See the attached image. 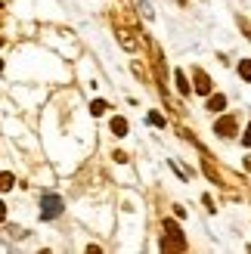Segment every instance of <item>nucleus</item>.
Listing matches in <instances>:
<instances>
[{
	"mask_svg": "<svg viewBox=\"0 0 251 254\" xmlns=\"http://www.w3.org/2000/svg\"><path fill=\"white\" fill-rule=\"evenodd\" d=\"M161 230H164V236H161V251H186V248H189L186 239H183L180 223H177L174 217H164Z\"/></svg>",
	"mask_w": 251,
	"mask_h": 254,
	"instance_id": "f257e3e1",
	"label": "nucleus"
},
{
	"mask_svg": "<svg viewBox=\"0 0 251 254\" xmlns=\"http://www.w3.org/2000/svg\"><path fill=\"white\" fill-rule=\"evenodd\" d=\"M65 211L62 199L53 196V192H47V196H40V220H56Z\"/></svg>",
	"mask_w": 251,
	"mask_h": 254,
	"instance_id": "f03ea898",
	"label": "nucleus"
},
{
	"mask_svg": "<svg viewBox=\"0 0 251 254\" xmlns=\"http://www.w3.org/2000/svg\"><path fill=\"white\" fill-rule=\"evenodd\" d=\"M236 127H239L236 118L223 115V118H217V121H214V133H217V137H223V140H230V137H236Z\"/></svg>",
	"mask_w": 251,
	"mask_h": 254,
	"instance_id": "7ed1b4c3",
	"label": "nucleus"
},
{
	"mask_svg": "<svg viewBox=\"0 0 251 254\" xmlns=\"http://www.w3.org/2000/svg\"><path fill=\"white\" fill-rule=\"evenodd\" d=\"M192 78H196V84H192V90L196 93H202V96H211V90H214V84L211 78L202 72V69H192Z\"/></svg>",
	"mask_w": 251,
	"mask_h": 254,
	"instance_id": "20e7f679",
	"label": "nucleus"
},
{
	"mask_svg": "<svg viewBox=\"0 0 251 254\" xmlns=\"http://www.w3.org/2000/svg\"><path fill=\"white\" fill-rule=\"evenodd\" d=\"M118 44H121L124 50H127V53H133V50H137V44H140V40L133 37V31H130V28H118Z\"/></svg>",
	"mask_w": 251,
	"mask_h": 254,
	"instance_id": "39448f33",
	"label": "nucleus"
},
{
	"mask_svg": "<svg viewBox=\"0 0 251 254\" xmlns=\"http://www.w3.org/2000/svg\"><path fill=\"white\" fill-rule=\"evenodd\" d=\"M223 106H227V96H223V93H211L208 103H205L208 112H223Z\"/></svg>",
	"mask_w": 251,
	"mask_h": 254,
	"instance_id": "423d86ee",
	"label": "nucleus"
},
{
	"mask_svg": "<svg viewBox=\"0 0 251 254\" xmlns=\"http://www.w3.org/2000/svg\"><path fill=\"white\" fill-rule=\"evenodd\" d=\"M108 127H112V133H115V137H127V121H124L121 115H115Z\"/></svg>",
	"mask_w": 251,
	"mask_h": 254,
	"instance_id": "0eeeda50",
	"label": "nucleus"
},
{
	"mask_svg": "<svg viewBox=\"0 0 251 254\" xmlns=\"http://www.w3.org/2000/svg\"><path fill=\"white\" fill-rule=\"evenodd\" d=\"M239 78L251 84V59H239Z\"/></svg>",
	"mask_w": 251,
	"mask_h": 254,
	"instance_id": "6e6552de",
	"label": "nucleus"
},
{
	"mask_svg": "<svg viewBox=\"0 0 251 254\" xmlns=\"http://www.w3.org/2000/svg\"><path fill=\"white\" fill-rule=\"evenodd\" d=\"M174 81H177V90L183 93V96H189V84H186V74H183V72H174Z\"/></svg>",
	"mask_w": 251,
	"mask_h": 254,
	"instance_id": "1a4fd4ad",
	"label": "nucleus"
},
{
	"mask_svg": "<svg viewBox=\"0 0 251 254\" xmlns=\"http://www.w3.org/2000/svg\"><path fill=\"white\" fill-rule=\"evenodd\" d=\"M106 109H108V103H106V99H93V103H90V115H106Z\"/></svg>",
	"mask_w": 251,
	"mask_h": 254,
	"instance_id": "9d476101",
	"label": "nucleus"
},
{
	"mask_svg": "<svg viewBox=\"0 0 251 254\" xmlns=\"http://www.w3.org/2000/svg\"><path fill=\"white\" fill-rule=\"evenodd\" d=\"M146 121H149V124H152V127H164V124H167L161 112H149V118H146Z\"/></svg>",
	"mask_w": 251,
	"mask_h": 254,
	"instance_id": "9b49d317",
	"label": "nucleus"
},
{
	"mask_svg": "<svg viewBox=\"0 0 251 254\" xmlns=\"http://www.w3.org/2000/svg\"><path fill=\"white\" fill-rule=\"evenodd\" d=\"M202 167H205V174H208V180H211V183H220V177H217V171L211 167V162H205Z\"/></svg>",
	"mask_w": 251,
	"mask_h": 254,
	"instance_id": "f8f14e48",
	"label": "nucleus"
},
{
	"mask_svg": "<svg viewBox=\"0 0 251 254\" xmlns=\"http://www.w3.org/2000/svg\"><path fill=\"white\" fill-rule=\"evenodd\" d=\"M13 189V174H3V192Z\"/></svg>",
	"mask_w": 251,
	"mask_h": 254,
	"instance_id": "ddd939ff",
	"label": "nucleus"
},
{
	"mask_svg": "<svg viewBox=\"0 0 251 254\" xmlns=\"http://www.w3.org/2000/svg\"><path fill=\"white\" fill-rule=\"evenodd\" d=\"M242 146H251V124L245 127V133H242Z\"/></svg>",
	"mask_w": 251,
	"mask_h": 254,
	"instance_id": "4468645a",
	"label": "nucleus"
},
{
	"mask_svg": "<svg viewBox=\"0 0 251 254\" xmlns=\"http://www.w3.org/2000/svg\"><path fill=\"white\" fill-rule=\"evenodd\" d=\"M239 28H242V31H245V35H248V40H251V25H248L245 19H239Z\"/></svg>",
	"mask_w": 251,
	"mask_h": 254,
	"instance_id": "2eb2a0df",
	"label": "nucleus"
},
{
	"mask_svg": "<svg viewBox=\"0 0 251 254\" xmlns=\"http://www.w3.org/2000/svg\"><path fill=\"white\" fill-rule=\"evenodd\" d=\"M202 201H205V208H208V211H214V199H211V196H208V192H205V196H202Z\"/></svg>",
	"mask_w": 251,
	"mask_h": 254,
	"instance_id": "dca6fc26",
	"label": "nucleus"
},
{
	"mask_svg": "<svg viewBox=\"0 0 251 254\" xmlns=\"http://www.w3.org/2000/svg\"><path fill=\"white\" fill-rule=\"evenodd\" d=\"M112 158H115V162H118V164H124V162H127V152H115Z\"/></svg>",
	"mask_w": 251,
	"mask_h": 254,
	"instance_id": "f3484780",
	"label": "nucleus"
},
{
	"mask_svg": "<svg viewBox=\"0 0 251 254\" xmlns=\"http://www.w3.org/2000/svg\"><path fill=\"white\" fill-rule=\"evenodd\" d=\"M245 167H248V171H251V155H248V158H245Z\"/></svg>",
	"mask_w": 251,
	"mask_h": 254,
	"instance_id": "a211bd4d",
	"label": "nucleus"
}]
</instances>
